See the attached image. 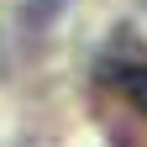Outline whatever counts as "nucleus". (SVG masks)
<instances>
[{"label": "nucleus", "mask_w": 147, "mask_h": 147, "mask_svg": "<svg viewBox=\"0 0 147 147\" xmlns=\"http://www.w3.org/2000/svg\"><path fill=\"white\" fill-rule=\"evenodd\" d=\"M110 84H116L137 110H147V58H142V63H121V68H110Z\"/></svg>", "instance_id": "obj_1"}]
</instances>
